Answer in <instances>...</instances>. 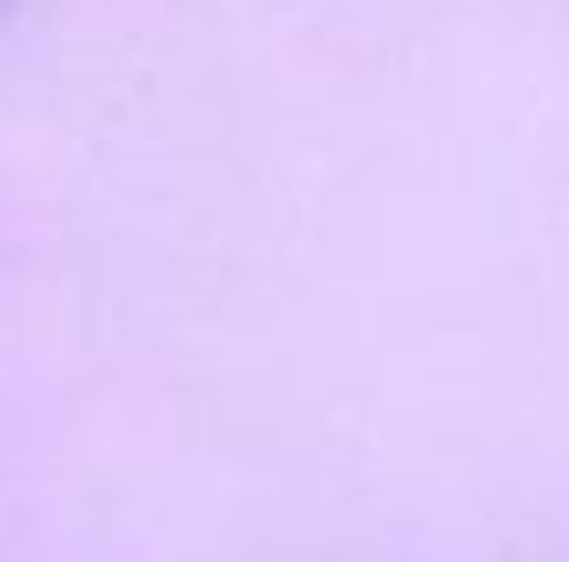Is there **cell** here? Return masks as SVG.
<instances>
[{
  "label": "cell",
  "mask_w": 569,
  "mask_h": 562,
  "mask_svg": "<svg viewBox=\"0 0 569 562\" xmlns=\"http://www.w3.org/2000/svg\"><path fill=\"white\" fill-rule=\"evenodd\" d=\"M7 7H13V0H0V13H7Z\"/></svg>",
  "instance_id": "1"
}]
</instances>
